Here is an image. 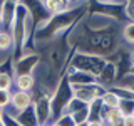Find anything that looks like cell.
<instances>
[{
    "instance_id": "obj_1",
    "label": "cell",
    "mask_w": 134,
    "mask_h": 126,
    "mask_svg": "<svg viewBox=\"0 0 134 126\" xmlns=\"http://www.w3.org/2000/svg\"><path fill=\"white\" fill-rule=\"evenodd\" d=\"M106 64H107V61L100 56L89 54V52H77L74 56L72 62H70V67H72L74 71L86 72V74H89V76L97 79Z\"/></svg>"
},
{
    "instance_id": "obj_2",
    "label": "cell",
    "mask_w": 134,
    "mask_h": 126,
    "mask_svg": "<svg viewBox=\"0 0 134 126\" xmlns=\"http://www.w3.org/2000/svg\"><path fill=\"white\" fill-rule=\"evenodd\" d=\"M74 99V87L70 86V82L64 77L59 86L54 89L52 96H50V109H52V118H57L65 111L67 104Z\"/></svg>"
},
{
    "instance_id": "obj_3",
    "label": "cell",
    "mask_w": 134,
    "mask_h": 126,
    "mask_svg": "<svg viewBox=\"0 0 134 126\" xmlns=\"http://www.w3.org/2000/svg\"><path fill=\"white\" fill-rule=\"evenodd\" d=\"M50 92L42 91L37 94V98H34V108H35L37 118H39L40 124H49V121L52 119V109H50Z\"/></svg>"
},
{
    "instance_id": "obj_4",
    "label": "cell",
    "mask_w": 134,
    "mask_h": 126,
    "mask_svg": "<svg viewBox=\"0 0 134 126\" xmlns=\"http://www.w3.org/2000/svg\"><path fill=\"white\" fill-rule=\"evenodd\" d=\"M104 92H106V86H102L99 82H94V84H89V86L74 87V98L86 104H91L92 101L102 98Z\"/></svg>"
},
{
    "instance_id": "obj_5",
    "label": "cell",
    "mask_w": 134,
    "mask_h": 126,
    "mask_svg": "<svg viewBox=\"0 0 134 126\" xmlns=\"http://www.w3.org/2000/svg\"><path fill=\"white\" fill-rule=\"evenodd\" d=\"M37 62H39V56L37 54H25L24 57H20L17 61V64L12 67V71L20 76V74H32L34 76V71L37 69Z\"/></svg>"
},
{
    "instance_id": "obj_6",
    "label": "cell",
    "mask_w": 134,
    "mask_h": 126,
    "mask_svg": "<svg viewBox=\"0 0 134 126\" xmlns=\"http://www.w3.org/2000/svg\"><path fill=\"white\" fill-rule=\"evenodd\" d=\"M32 103H34V94L32 92H25V91L12 92L10 108L14 109V113H20V111H24V109H27Z\"/></svg>"
},
{
    "instance_id": "obj_7",
    "label": "cell",
    "mask_w": 134,
    "mask_h": 126,
    "mask_svg": "<svg viewBox=\"0 0 134 126\" xmlns=\"http://www.w3.org/2000/svg\"><path fill=\"white\" fill-rule=\"evenodd\" d=\"M14 114H15L17 123L20 126H40L37 113H35V108H34V103L27 109H24V111H20V113H14Z\"/></svg>"
},
{
    "instance_id": "obj_8",
    "label": "cell",
    "mask_w": 134,
    "mask_h": 126,
    "mask_svg": "<svg viewBox=\"0 0 134 126\" xmlns=\"http://www.w3.org/2000/svg\"><path fill=\"white\" fill-rule=\"evenodd\" d=\"M122 119H124V114L121 113L119 108H116V109L104 108V113H102L104 126H122Z\"/></svg>"
},
{
    "instance_id": "obj_9",
    "label": "cell",
    "mask_w": 134,
    "mask_h": 126,
    "mask_svg": "<svg viewBox=\"0 0 134 126\" xmlns=\"http://www.w3.org/2000/svg\"><path fill=\"white\" fill-rule=\"evenodd\" d=\"M116 77H117V66L114 62H107L106 66H104L102 72L99 74V84H112L116 82Z\"/></svg>"
},
{
    "instance_id": "obj_10",
    "label": "cell",
    "mask_w": 134,
    "mask_h": 126,
    "mask_svg": "<svg viewBox=\"0 0 134 126\" xmlns=\"http://www.w3.org/2000/svg\"><path fill=\"white\" fill-rule=\"evenodd\" d=\"M15 87L17 91H25V92H32L34 86H35V77L32 74H20V76H15Z\"/></svg>"
},
{
    "instance_id": "obj_11",
    "label": "cell",
    "mask_w": 134,
    "mask_h": 126,
    "mask_svg": "<svg viewBox=\"0 0 134 126\" xmlns=\"http://www.w3.org/2000/svg\"><path fill=\"white\" fill-rule=\"evenodd\" d=\"M100 103H102V106L106 109H116L119 108L121 104V98L117 92H114L112 89H106V92L102 94V98H100Z\"/></svg>"
},
{
    "instance_id": "obj_12",
    "label": "cell",
    "mask_w": 134,
    "mask_h": 126,
    "mask_svg": "<svg viewBox=\"0 0 134 126\" xmlns=\"http://www.w3.org/2000/svg\"><path fill=\"white\" fill-rule=\"evenodd\" d=\"M89 121H102V113H104V106L100 103V99H96L89 104Z\"/></svg>"
},
{
    "instance_id": "obj_13",
    "label": "cell",
    "mask_w": 134,
    "mask_h": 126,
    "mask_svg": "<svg viewBox=\"0 0 134 126\" xmlns=\"http://www.w3.org/2000/svg\"><path fill=\"white\" fill-rule=\"evenodd\" d=\"M12 45H15L14 35L8 30H0V50H2V52H7V50L12 49Z\"/></svg>"
},
{
    "instance_id": "obj_14",
    "label": "cell",
    "mask_w": 134,
    "mask_h": 126,
    "mask_svg": "<svg viewBox=\"0 0 134 126\" xmlns=\"http://www.w3.org/2000/svg\"><path fill=\"white\" fill-rule=\"evenodd\" d=\"M87 106H89V104H87ZM82 108V109H79V111H75L74 114H70L74 118V121H75V124L77 126H84L87 123V121H89V108Z\"/></svg>"
},
{
    "instance_id": "obj_15",
    "label": "cell",
    "mask_w": 134,
    "mask_h": 126,
    "mask_svg": "<svg viewBox=\"0 0 134 126\" xmlns=\"http://www.w3.org/2000/svg\"><path fill=\"white\" fill-rule=\"evenodd\" d=\"M122 39L126 44L134 45V22H127L122 29Z\"/></svg>"
},
{
    "instance_id": "obj_16",
    "label": "cell",
    "mask_w": 134,
    "mask_h": 126,
    "mask_svg": "<svg viewBox=\"0 0 134 126\" xmlns=\"http://www.w3.org/2000/svg\"><path fill=\"white\" fill-rule=\"evenodd\" d=\"M119 109L124 116H131L134 111V98H127V99H121Z\"/></svg>"
},
{
    "instance_id": "obj_17",
    "label": "cell",
    "mask_w": 134,
    "mask_h": 126,
    "mask_svg": "<svg viewBox=\"0 0 134 126\" xmlns=\"http://www.w3.org/2000/svg\"><path fill=\"white\" fill-rule=\"evenodd\" d=\"M14 86V79L10 72H0V89L2 91H10Z\"/></svg>"
},
{
    "instance_id": "obj_18",
    "label": "cell",
    "mask_w": 134,
    "mask_h": 126,
    "mask_svg": "<svg viewBox=\"0 0 134 126\" xmlns=\"http://www.w3.org/2000/svg\"><path fill=\"white\" fill-rule=\"evenodd\" d=\"M10 101H12V92L0 89V109L7 111V108H10Z\"/></svg>"
},
{
    "instance_id": "obj_19",
    "label": "cell",
    "mask_w": 134,
    "mask_h": 126,
    "mask_svg": "<svg viewBox=\"0 0 134 126\" xmlns=\"http://www.w3.org/2000/svg\"><path fill=\"white\" fill-rule=\"evenodd\" d=\"M55 123L59 126H77V124H75V121H74V118L70 116V114H67V113H62V114L55 119Z\"/></svg>"
},
{
    "instance_id": "obj_20",
    "label": "cell",
    "mask_w": 134,
    "mask_h": 126,
    "mask_svg": "<svg viewBox=\"0 0 134 126\" xmlns=\"http://www.w3.org/2000/svg\"><path fill=\"white\" fill-rule=\"evenodd\" d=\"M2 121H3V124H5V126H20L19 123H17V119H15V114H14V113H10V111H5Z\"/></svg>"
},
{
    "instance_id": "obj_21",
    "label": "cell",
    "mask_w": 134,
    "mask_h": 126,
    "mask_svg": "<svg viewBox=\"0 0 134 126\" xmlns=\"http://www.w3.org/2000/svg\"><path fill=\"white\" fill-rule=\"evenodd\" d=\"M57 3L59 2H42V7L49 12V14H54L57 15Z\"/></svg>"
},
{
    "instance_id": "obj_22",
    "label": "cell",
    "mask_w": 134,
    "mask_h": 126,
    "mask_svg": "<svg viewBox=\"0 0 134 126\" xmlns=\"http://www.w3.org/2000/svg\"><path fill=\"white\" fill-rule=\"evenodd\" d=\"M126 15L131 19V22H134V2L126 3Z\"/></svg>"
},
{
    "instance_id": "obj_23",
    "label": "cell",
    "mask_w": 134,
    "mask_h": 126,
    "mask_svg": "<svg viewBox=\"0 0 134 126\" xmlns=\"http://www.w3.org/2000/svg\"><path fill=\"white\" fill-rule=\"evenodd\" d=\"M122 126H134V118L132 116H124Z\"/></svg>"
},
{
    "instance_id": "obj_24",
    "label": "cell",
    "mask_w": 134,
    "mask_h": 126,
    "mask_svg": "<svg viewBox=\"0 0 134 126\" xmlns=\"http://www.w3.org/2000/svg\"><path fill=\"white\" fill-rule=\"evenodd\" d=\"M84 126H104L102 121H87Z\"/></svg>"
},
{
    "instance_id": "obj_25",
    "label": "cell",
    "mask_w": 134,
    "mask_h": 126,
    "mask_svg": "<svg viewBox=\"0 0 134 126\" xmlns=\"http://www.w3.org/2000/svg\"><path fill=\"white\" fill-rule=\"evenodd\" d=\"M3 114H5V111H3V109H0V121L3 119Z\"/></svg>"
},
{
    "instance_id": "obj_26",
    "label": "cell",
    "mask_w": 134,
    "mask_h": 126,
    "mask_svg": "<svg viewBox=\"0 0 134 126\" xmlns=\"http://www.w3.org/2000/svg\"><path fill=\"white\" fill-rule=\"evenodd\" d=\"M49 126H59V124H57V123H55V121H54V123H50V124H49Z\"/></svg>"
},
{
    "instance_id": "obj_27",
    "label": "cell",
    "mask_w": 134,
    "mask_h": 126,
    "mask_svg": "<svg viewBox=\"0 0 134 126\" xmlns=\"http://www.w3.org/2000/svg\"><path fill=\"white\" fill-rule=\"evenodd\" d=\"M0 126H5V124H3V121H0Z\"/></svg>"
},
{
    "instance_id": "obj_28",
    "label": "cell",
    "mask_w": 134,
    "mask_h": 126,
    "mask_svg": "<svg viewBox=\"0 0 134 126\" xmlns=\"http://www.w3.org/2000/svg\"><path fill=\"white\" fill-rule=\"evenodd\" d=\"M40 126H49V124H40Z\"/></svg>"
},
{
    "instance_id": "obj_29",
    "label": "cell",
    "mask_w": 134,
    "mask_h": 126,
    "mask_svg": "<svg viewBox=\"0 0 134 126\" xmlns=\"http://www.w3.org/2000/svg\"><path fill=\"white\" fill-rule=\"evenodd\" d=\"M131 116H132V118H134V111H132V114H131Z\"/></svg>"
}]
</instances>
